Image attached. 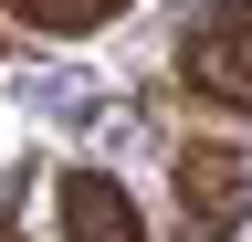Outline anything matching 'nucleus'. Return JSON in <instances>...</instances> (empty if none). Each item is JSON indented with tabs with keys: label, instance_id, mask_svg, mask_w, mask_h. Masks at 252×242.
Here are the masks:
<instances>
[{
	"label": "nucleus",
	"instance_id": "20e7f679",
	"mask_svg": "<svg viewBox=\"0 0 252 242\" xmlns=\"http://www.w3.org/2000/svg\"><path fill=\"white\" fill-rule=\"evenodd\" d=\"M11 21H32V32H94V21H116L126 0H0Z\"/></svg>",
	"mask_w": 252,
	"mask_h": 242
},
{
	"label": "nucleus",
	"instance_id": "423d86ee",
	"mask_svg": "<svg viewBox=\"0 0 252 242\" xmlns=\"http://www.w3.org/2000/svg\"><path fill=\"white\" fill-rule=\"evenodd\" d=\"M0 242H21V232H11V221H0Z\"/></svg>",
	"mask_w": 252,
	"mask_h": 242
},
{
	"label": "nucleus",
	"instance_id": "f03ea898",
	"mask_svg": "<svg viewBox=\"0 0 252 242\" xmlns=\"http://www.w3.org/2000/svg\"><path fill=\"white\" fill-rule=\"evenodd\" d=\"M63 242H147V221H137V200L116 190L105 169H63Z\"/></svg>",
	"mask_w": 252,
	"mask_h": 242
},
{
	"label": "nucleus",
	"instance_id": "f257e3e1",
	"mask_svg": "<svg viewBox=\"0 0 252 242\" xmlns=\"http://www.w3.org/2000/svg\"><path fill=\"white\" fill-rule=\"evenodd\" d=\"M179 84L200 105H252V0H210L179 42Z\"/></svg>",
	"mask_w": 252,
	"mask_h": 242
},
{
	"label": "nucleus",
	"instance_id": "39448f33",
	"mask_svg": "<svg viewBox=\"0 0 252 242\" xmlns=\"http://www.w3.org/2000/svg\"><path fill=\"white\" fill-rule=\"evenodd\" d=\"M220 242H252V221H231V232H220Z\"/></svg>",
	"mask_w": 252,
	"mask_h": 242
},
{
	"label": "nucleus",
	"instance_id": "7ed1b4c3",
	"mask_svg": "<svg viewBox=\"0 0 252 242\" xmlns=\"http://www.w3.org/2000/svg\"><path fill=\"white\" fill-rule=\"evenodd\" d=\"M242 158H231V147H189V158H179V190H189V210H200V221H231V210H242Z\"/></svg>",
	"mask_w": 252,
	"mask_h": 242
}]
</instances>
